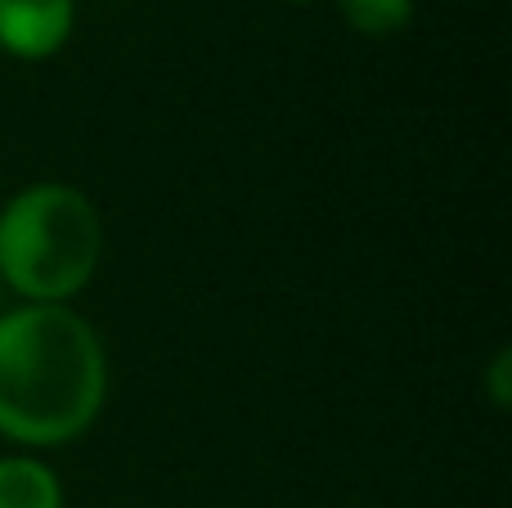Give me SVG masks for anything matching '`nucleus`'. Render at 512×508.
<instances>
[{
	"instance_id": "obj_1",
	"label": "nucleus",
	"mask_w": 512,
	"mask_h": 508,
	"mask_svg": "<svg viewBox=\"0 0 512 508\" xmlns=\"http://www.w3.org/2000/svg\"><path fill=\"white\" fill-rule=\"evenodd\" d=\"M108 360L95 324L72 306L0 311V437L27 450L68 446L99 419Z\"/></svg>"
},
{
	"instance_id": "obj_2",
	"label": "nucleus",
	"mask_w": 512,
	"mask_h": 508,
	"mask_svg": "<svg viewBox=\"0 0 512 508\" xmlns=\"http://www.w3.org/2000/svg\"><path fill=\"white\" fill-rule=\"evenodd\" d=\"M104 221L81 189L36 180L0 207V284L23 302L68 306L95 279Z\"/></svg>"
},
{
	"instance_id": "obj_3",
	"label": "nucleus",
	"mask_w": 512,
	"mask_h": 508,
	"mask_svg": "<svg viewBox=\"0 0 512 508\" xmlns=\"http://www.w3.org/2000/svg\"><path fill=\"white\" fill-rule=\"evenodd\" d=\"M77 0H0V50L14 59H50L68 45Z\"/></svg>"
},
{
	"instance_id": "obj_4",
	"label": "nucleus",
	"mask_w": 512,
	"mask_h": 508,
	"mask_svg": "<svg viewBox=\"0 0 512 508\" xmlns=\"http://www.w3.org/2000/svg\"><path fill=\"white\" fill-rule=\"evenodd\" d=\"M0 508H63V486L41 459H0Z\"/></svg>"
},
{
	"instance_id": "obj_5",
	"label": "nucleus",
	"mask_w": 512,
	"mask_h": 508,
	"mask_svg": "<svg viewBox=\"0 0 512 508\" xmlns=\"http://www.w3.org/2000/svg\"><path fill=\"white\" fill-rule=\"evenodd\" d=\"M337 14L346 18V27L360 36H396L414 23V0H333Z\"/></svg>"
},
{
	"instance_id": "obj_6",
	"label": "nucleus",
	"mask_w": 512,
	"mask_h": 508,
	"mask_svg": "<svg viewBox=\"0 0 512 508\" xmlns=\"http://www.w3.org/2000/svg\"><path fill=\"white\" fill-rule=\"evenodd\" d=\"M490 392H495V405H508V351L495 356V378H490Z\"/></svg>"
},
{
	"instance_id": "obj_7",
	"label": "nucleus",
	"mask_w": 512,
	"mask_h": 508,
	"mask_svg": "<svg viewBox=\"0 0 512 508\" xmlns=\"http://www.w3.org/2000/svg\"><path fill=\"white\" fill-rule=\"evenodd\" d=\"M0 297H5V284H0Z\"/></svg>"
},
{
	"instance_id": "obj_8",
	"label": "nucleus",
	"mask_w": 512,
	"mask_h": 508,
	"mask_svg": "<svg viewBox=\"0 0 512 508\" xmlns=\"http://www.w3.org/2000/svg\"><path fill=\"white\" fill-rule=\"evenodd\" d=\"M297 5H306V0H297Z\"/></svg>"
}]
</instances>
